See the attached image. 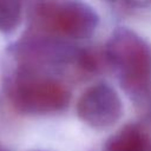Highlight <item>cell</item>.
<instances>
[{
  "label": "cell",
  "mask_w": 151,
  "mask_h": 151,
  "mask_svg": "<svg viewBox=\"0 0 151 151\" xmlns=\"http://www.w3.org/2000/svg\"><path fill=\"white\" fill-rule=\"evenodd\" d=\"M106 57L119 70L127 90L137 92L146 87L151 76V46L142 38L126 28L116 31L107 44Z\"/></svg>",
  "instance_id": "cell-1"
},
{
  "label": "cell",
  "mask_w": 151,
  "mask_h": 151,
  "mask_svg": "<svg viewBox=\"0 0 151 151\" xmlns=\"http://www.w3.org/2000/svg\"><path fill=\"white\" fill-rule=\"evenodd\" d=\"M34 20L48 33L73 39L92 35L98 25L96 12L79 1H41L34 8Z\"/></svg>",
  "instance_id": "cell-2"
},
{
  "label": "cell",
  "mask_w": 151,
  "mask_h": 151,
  "mask_svg": "<svg viewBox=\"0 0 151 151\" xmlns=\"http://www.w3.org/2000/svg\"><path fill=\"white\" fill-rule=\"evenodd\" d=\"M11 97L19 110L35 114L61 111L70 101V93L63 84L31 74H22L14 81Z\"/></svg>",
  "instance_id": "cell-3"
},
{
  "label": "cell",
  "mask_w": 151,
  "mask_h": 151,
  "mask_svg": "<svg viewBox=\"0 0 151 151\" xmlns=\"http://www.w3.org/2000/svg\"><path fill=\"white\" fill-rule=\"evenodd\" d=\"M77 113L87 125L103 129L119 120L123 105L114 90L105 84H97L81 94L77 104Z\"/></svg>",
  "instance_id": "cell-4"
},
{
  "label": "cell",
  "mask_w": 151,
  "mask_h": 151,
  "mask_svg": "<svg viewBox=\"0 0 151 151\" xmlns=\"http://www.w3.org/2000/svg\"><path fill=\"white\" fill-rule=\"evenodd\" d=\"M106 151H151V140L137 126H126L112 136Z\"/></svg>",
  "instance_id": "cell-5"
},
{
  "label": "cell",
  "mask_w": 151,
  "mask_h": 151,
  "mask_svg": "<svg viewBox=\"0 0 151 151\" xmlns=\"http://www.w3.org/2000/svg\"><path fill=\"white\" fill-rule=\"evenodd\" d=\"M20 0H0V31L11 32L20 22Z\"/></svg>",
  "instance_id": "cell-6"
},
{
  "label": "cell",
  "mask_w": 151,
  "mask_h": 151,
  "mask_svg": "<svg viewBox=\"0 0 151 151\" xmlns=\"http://www.w3.org/2000/svg\"><path fill=\"white\" fill-rule=\"evenodd\" d=\"M147 1H149V2H151V0H147Z\"/></svg>",
  "instance_id": "cell-7"
}]
</instances>
